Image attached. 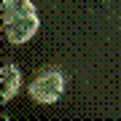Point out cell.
<instances>
[{
	"label": "cell",
	"mask_w": 121,
	"mask_h": 121,
	"mask_svg": "<svg viewBox=\"0 0 121 121\" xmlns=\"http://www.w3.org/2000/svg\"><path fill=\"white\" fill-rule=\"evenodd\" d=\"M40 30V16L32 0H3V35L11 46H22Z\"/></svg>",
	"instance_id": "6da1fadb"
},
{
	"label": "cell",
	"mask_w": 121,
	"mask_h": 121,
	"mask_svg": "<svg viewBox=\"0 0 121 121\" xmlns=\"http://www.w3.org/2000/svg\"><path fill=\"white\" fill-rule=\"evenodd\" d=\"M62 94H65V75L56 67L38 73L30 83V99L38 105H54V102H59Z\"/></svg>",
	"instance_id": "7a4b0ae2"
},
{
	"label": "cell",
	"mask_w": 121,
	"mask_h": 121,
	"mask_svg": "<svg viewBox=\"0 0 121 121\" xmlns=\"http://www.w3.org/2000/svg\"><path fill=\"white\" fill-rule=\"evenodd\" d=\"M19 86H22V70L13 65V62H5L0 67V99L3 102H11L19 94Z\"/></svg>",
	"instance_id": "3957f363"
}]
</instances>
